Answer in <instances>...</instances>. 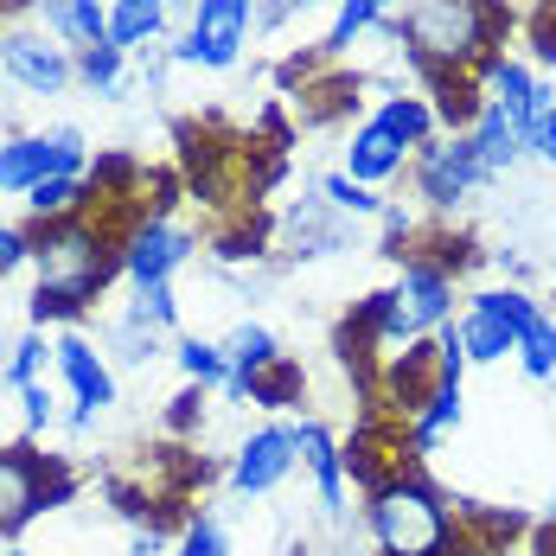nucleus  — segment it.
<instances>
[{
    "mask_svg": "<svg viewBox=\"0 0 556 556\" xmlns=\"http://www.w3.org/2000/svg\"><path fill=\"white\" fill-rule=\"evenodd\" d=\"M224 358H230V371H237V378H256V371L281 365L288 352H281V339L269 333V327H250V320H243L237 333L224 339Z\"/></svg>",
    "mask_w": 556,
    "mask_h": 556,
    "instance_id": "5701e85b",
    "label": "nucleus"
},
{
    "mask_svg": "<svg viewBox=\"0 0 556 556\" xmlns=\"http://www.w3.org/2000/svg\"><path fill=\"white\" fill-rule=\"evenodd\" d=\"M110 339H115V358H122V365H148V358L161 352V333L141 327V320H128V314L110 327Z\"/></svg>",
    "mask_w": 556,
    "mask_h": 556,
    "instance_id": "72a5a7b5",
    "label": "nucleus"
},
{
    "mask_svg": "<svg viewBox=\"0 0 556 556\" xmlns=\"http://www.w3.org/2000/svg\"><path fill=\"white\" fill-rule=\"evenodd\" d=\"M122 71H128V52H122V46L77 52V84H84V90H97V97H115V90H122Z\"/></svg>",
    "mask_w": 556,
    "mask_h": 556,
    "instance_id": "c85d7f7f",
    "label": "nucleus"
},
{
    "mask_svg": "<svg viewBox=\"0 0 556 556\" xmlns=\"http://www.w3.org/2000/svg\"><path fill=\"white\" fill-rule=\"evenodd\" d=\"M371 122H378L384 135H396L409 154H416L422 141H435V103H422V97H384Z\"/></svg>",
    "mask_w": 556,
    "mask_h": 556,
    "instance_id": "412c9836",
    "label": "nucleus"
},
{
    "mask_svg": "<svg viewBox=\"0 0 556 556\" xmlns=\"http://www.w3.org/2000/svg\"><path fill=\"white\" fill-rule=\"evenodd\" d=\"M46 352H52V339H46V327H26V333L13 339L7 365H0V384H13V390L39 384V365H46Z\"/></svg>",
    "mask_w": 556,
    "mask_h": 556,
    "instance_id": "bb28decb",
    "label": "nucleus"
},
{
    "mask_svg": "<svg viewBox=\"0 0 556 556\" xmlns=\"http://www.w3.org/2000/svg\"><path fill=\"white\" fill-rule=\"evenodd\" d=\"M288 556H314V551H288Z\"/></svg>",
    "mask_w": 556,
    "mask_h": 556,
    "instance_id": "49530a36",
    "label": "nucleus"
},
{
    "mask_svg": "<svg viewBox=\"0 0 556 556\" xmlns=\"http://www.w3.org/2000/svg\"><path fill=\"white\" fill-rule=\"evenodd\" d=\"M46 141H52V154H58V173H71V179H84L90 173V141H84V128H71V122H58V128H46Z\"/></svg>",
    "mask_w": 556,
    "mask_h": 556,
    "instance_id": "473e14b6",
    "label": "nucleus"
},
{
    "mask_svg": "<svg viewBox=\"0 0 556 556\" xmlns=\"http://www.w3.org/2000/svg\"><path fill=\"white\" fill-rule=\"evenodd\" d=\"M52 365H58V378H64V390H71V403L77 409H110L115 403V371H110V358L90 345L84 333H58L52 339Z\"/></svg>",
    "mask_w": 556,
    "mask_h": 556,
    "instance_id": "9d476101",
    "label": "nucleus"
},
{
    "mask_svg": "<svg viewBox=\"0 0 556 556\" xmlns=\"http://www.w3.org/2000/svg\"><path fill=\"white\" fill-rule=\"evenodd\" d=\"M0 556H33V551H20V544H7V551H0Z\"/></svg>",
    "mask_w": 556,
    "mask_h": 556,
    "instance_id": "37998d69",
    "label": "nucleus"
},
{
    "mask_svg": "<svg viewBox=\"0 0 556 556\" xmlns=\"http://www.w3.org/2000/svg\"><path fill=\"white\" fill-rule=\"evenodd\" d=\"M518 365H525L531 378H556V320H551V314L518 339Z\"/></svg>",
    "mask_w": 556,
    "mask_h": 556,
    "instance_id": "2f4dec72",
    "label": "nucleus"
},
{
    "mask_svg": "<svg viewBox=\"0 0 556 556\" xmlns=\"http://www.w3.org/2000/svg\"><path fill=\"white\" fill-rule=\"evenodd\" d=\"M33 20L52 33L58 46H71V52L110 46V0H39Z\"/></svg>",
    "mask_w": 556,
    "mask_h": 556,
    "instance_id": "ddd939ff",
    "label": "nucleus"
},
{
    "mask_svg": "<svg viewBox=\"0 0 556 556\" xmlns=\"http://www.w3.org/2000/svg\"><path fill=\"white\" fill-rule=\"evenodd\" d=\"M390 13V0H339V13H333V26H327V52H352V39H365L378 20Z\"/></svg>",
    "mask_w": 556,
    "mask_h": 556,
    "instance_id": "393cba45",
    "label": "nucleus"
},
{
    "mask_svg": "<svg viewBox=\"0 0 556 556\" xmlns=\"http://www.w3.org/2000/svg\"><path fill=\"white\" fill-rule=\"evenodd\" d=\"M480 77H486V103L511 115V128H518V135H531V128H538V115L551 110V97L538 90V77H531L518 58L486 52V58H480Z\"/></svg>",
    "mask_w": 556,
    "mask_h": 556,
    "instance_id": "9b49d317",
    "label": "nucleus"
},
{
    "mask_svg": "<svg viewBox=\"0 0 556 556\" xmlns=\"http://www.w3.org/2000/svg\"><path fill=\"white\" fill-rule=\"evenodd\" d=\"M20 422H26V442H39V435L58 422V396L46 384H26L20 390Z\"/></svg>",
    "mask_w": 556,
    "mask_h": 556,
    "instance_id": "f704fd0d",
    "label": "nucleus"
},
{
    "mask_svg": "<svg viewBox=\"0 0 556 556\" xmlns=\"http://www.w3.org/2000/svg\"><path fill=\"white\" fill-rule=\"evenodd\" d=\"M199 409H205V390H199V384L179 390V396H173V409H167V429H192V422H199Z\"/></svg>",
    "mask_w": 556,
    "mask_h": 556,
    "instance_id": "58836bf2",
    "label": "nucleus"
},
{
    "mask_svg": "<svg viewBox=\"0 0 556 556\" xmlns=\"http://www.w3.org/2000/svg\"><path fill=\"white\" fill-rule=\"evenodd\" d=\"M365 525H371V538H378L384 556H454L460 551V525L447 511V493L429 473H416V467L371 493Z\"/></svg>",
    "mask_w": 556,
    "mask_h": 556,
    "instance_id": "f03ea898",
    "label": "nucleus"
},
{
    "mask_svg": "<svg viewBox=\"0 0 556 556\" xmlns=\"http://www.w3.org/2000/svg\"><path fill=\"white\" fill-rule=\"evenodd\" d=\"M473 154H480V167L486 173H505L518 154H525V135L511 128V115L505 110H493V103H480V115H473Z\"/></svg>",
    "mask_w": 556,
    "mask_h": 556,
    "instance_id": "a211bd4d",
    "label": "nucleus"
},
{
    "mask_svg": "<svg viewBox=\"0 0 556 556\" xmlns=\"http://www.w3.org/2000/svg\"><path fill=\"white\" fill-rule=\"evenodd\" d=\"M167 7H192V0H167Z\"/></svg>",
    "mask_w": 556,
    "mask_h": 556,
    "instance_id": "a18cd8bd",
    "label": "nucleus"
},
{
    "mask_svg": "<svg viewBox=\"0 0 556 556\" xmlns=\"http://www.w3.org/2000/svg\"><path fill=\"white\" fill-rule=\"evenodd\" d=\"M167 551V525H148V531H135V544H128V556H161Z\"/></svg>",
    "mask_w": 556,
    "mask_h": 556,
    "instance_id": "ea45409f",
    "label": "nucleus"
},
{
    "mask_svg": "<svg viewBox=\"0 0 556 556\" xmlns=\"http://www.w3.org/2000/svg\"><path fill=\"white\" fill-rule=\"evenodd\" d=\"M167 33V0H110V46L141 52Z\"/></svg>",
    "mask_w": 556,
    "mask_h": 556,
    "instance_id": "f3484780",
    "label": "nucleus"
},
{
    "mask_svg": "<svg viewBox=\"0 0 556 556\" xmlns=\"http://www.w3.org/2000/svg\"><path fill=\"white\" fill-rule=\"evenodd\" d=\"M26 212H33V224L77 218V212H90V186L71 179V173H52V179H39V186L26 192Z\"/></svg>",
    "mask_w": 556,
    "mask_h": 556,
    "instance_id": "4be33fe9",
    "label": "nucleus"
},
{
    "mask_svg": "<svg viewBox=\"0 0 556 556\" xmlns=\"http://www.w3.org/2000/svg\"><path fill=\"white\" fill-rule=\"evenodd\" d=\"M58 173V154L46 135H7L0 141V192H13V199H26L39 179H52Z\"/></svg>",
    "mask_w": 556,
    "mask_h": 556,
    "instance_id": "dca6fc26",
    "label": "nucleus"
},
{
    "mask_svg": "<svg viewBox=\"0 0 556 556\" xmlns=\"http://www.w3.org/2000/svg\"><path fill=\"white\" fill-rule=\"evenodd\" d=\"M173 556H230V544H224V525H218V518H192V525L179 531Z\"/></svg>",
    "mask_w": 556,
    "mask_h": 556,
    "instance_id": "c9c22d12",
    "label": "nucleus"
},
{
    "mask_svg": "<svg viewBox=\"0 0 556 556\" xmlns=\"http://www.w3.org/2000/svg\"><path fill=\"white\" fill-rule=\"evenodd\" d=\"M454 327H460V345H467V365H500L505 352H511V333L493 327L486 314H473V307H467Z\"/></svg>",
    "mask_w": 556,
    "mask_h": 556,
    "instance_id": "cd10ccee",
    "label": "nucleus"
},
{
    "mask_svg": "<svg viewBox=\"0 0 556 556\" xmlns=\"http://www.w3.org/2000/svg\"><path fill=\"white\" fill-rule=\"evenodd\" d=\"M33 327H71L90 314V301L122 276V237L103 230L97 212H77V218L58 224H33Z\"/></svg>",
    "mask_w": 556,
    "mask_h": 556,
    "instance_id": "f257e3e1",
    "label": "nucleus"
},
{
    "mask_svg": "<svg viewBox=\"0 0 556 556\" xmlns=\"http://www.w3.org/2000/svg\"><path fill=\"white\" fill-rule=\"evenodd\" d=\"M403 39L416 71H454L467 58H480V46L493 39V7L486 0H409L403 13Z\"/></svg>",
    "mask_w": 556,
    "mask_h": 556,
    "instance_id": "7ed1b4c3",
    "label": "nucleus"
},
{
    "mask_svg": "<svg viewBox=\"0 0 556 556\" xmlns=\"http://www.w3.org/2000/svg\"><path fill=\"white\" fill-rule=\"evenodd\" d=\"M33 263V224H0V276Z\"/></svg>",
    "mask_w": 556,
    "mask_h": 556,
    "instance_id": "e433bc0d",
    "label": "nucleus"
},
{
    "mask_svg": "<svg viewBox=\"0 0 556 556\" xmlns=\"http://www.w3.org/2000/svg\"><path fill=\"white\" fill-rule=\"evenodd\" d=\"M403 161H409V148H403L396 135H384L378 122H358L352 141H345V173H352L358 186H384V179H396Z\"/></svg>",
    "mask_w": 556,
    "mask_h": 556,
    "instance_id": "2eb2a0df",
    "label": "nucleus"
},
{
    "mask_svg": "<svg viewBox=\"0 0 556 556\" xmlns=\"http://www.w3.org/2000/svg\"><path fill=\"white\" fill-rule=\"evenodd\" d=\"M301 390H307L301 365H294V358H281V365H269V371H256V378H250V403H263V409H294V403H301Z\"/></svg>",
    "mask_w": 556,
    "mask_h": 556,
    "instance_id": "a878e982",
    "label": "nucleus"
},
{
    "mask_svg": "<svg viewBox=\"0 0 556 556\" xmlns=\"http://www.w3.org/2000/svg\"><path fill=\"white\" fill-rule=\"evenodd\" d=\"M294 7H327V0H263V7H256V20H263V26H276L281 13H294Z\"/></svg>",
    "mask_w": 556,
    "mask_h": 556,
    "instance_id": "a19ab883",
    "label": "nucleus"
},
{
    "mask_svg": "<svg viewBox=\"0 0 556 556\" xmlns=\"http://www.w3.org/2000/svg\"><path fill=\"white\" fill-rule=\"evenodd\" d=\"M294 422H269V429H256L250 442L237 447V460H230V493L237 500H263V493H276L281 480L294 473Z\"/></svg>",
    "mask_w": 556,
    "mask_h": 556,
    "instance_id": "1a4fd4ad",
    "label": "nucleus"
},
{
    "mask_svg": "<svg viewBox=\"0 0 556 556\" xmlns=\"http://www.w3.org/2000/svg\"><path fill=\"white\" fill-rule=\"evenodd\" d=\"M538 58H544V64H556V20H544V26H538Z\"/></svg>",
    "mask_w": 556,
    "mask_h": 556,
    "instance_id": "79ce46f5",
    "label": "nucleus"
},
{
    "mask_svg": "<svg viewBox=\"0 0 556 556\" xmlns=\"http://www.w3.org/2000/svg\"><path fill=\"white\" fill-rule=\"evenodd\" d=\"M0 77H13L26 97H64L77 84V52L58 46L39 20L0 26Z\"/></svg>",
    "mask_w": 556,
    "mask_h": 556,
    "instance_id": "39448f33",
    "label": "nucleus"
},
{
    "mask_svg": "<svg viewBox=\"0 0 556 556\" xmlns=\"http://www.w3.org/2000/svg\"><path fill=\"white\" fill-rule=\"evenodd\" d=\"M320 199H327L333 212H352V218H378V212H384V205H378V192H371V186H358L352 173H327V179H320Z\"/></svg>",
    "mask_w": 556,
    "mask_h": 556,
    "instance_id": "c756f323",
    "label": "nucleus"
},
{
    "mask_svg": "<svg viewBox=\"0 0 556 556\" xmlns=\"http://www.w3.org/2000/svg\"><path fill=\"white\" fill-rule=\"evenodd\" d=\"M409 179H416V199L429 205V212H454L467 192H480L493 173L480 167V154H473V135H435V141H422L416 154H409Z\"/></svg>",
    "mask_w": 556,
    "mask_h": 556,
    "instance_id": "423d86ee",
    "label": "nucleus"
},
{
    "mask_svg": "<svg viewBox=\"0 0 556 556\" xmlns=\"http://www.w3.org/2000/svg\"><path fill=\"white\" fill-rule=\"evenodd\" d=\"M256 7L263 0H192V26L173 39V64L230 71L250 46V33H256Z\"/></svg>",
    "mask_w": 556,
    "mask_h": 556,
    "instance_id": "20e7f679",
    "label": "nucleus"
},
{
    "mask_svg": "<svg viewBox=\"0 0 556 556\" xmlns=\"http://www.w3.org/2000/svg\"><path fill=\"white\" fill-rule=\"evenodd\" d=\"M551 525H556V486H551Z\"/></svg>",
    "mask_w": 556,
    "mask_h": 556,
    "instance_id": "c03bdc74",
    "label": "nucleus"
},
{
    "mask_svg": "<svg viewBox=\"0 0 556 556\" xmlns=\"http://www.w3.org/2000/svg\"><path fill=\"white\" fill-rule=\"evenodd\" d=\"M199 250L192 230H179L167 212H135L128 230H122V276L135 288H154V281H173L186 269V256Z\"/></svg>",
    "mask_w": 556,
    "mask_h": 556,
    "instance_id": "0eeeda50",
    "label": "nucleus"
},
{
    "mask_svg": "<svg viewBox=\"0 0 556 556\" xmlns=\"http://www.w3.org/2000/svg\"><path fill=\"white\" fill-rule=\"evenodd\" d=\"M525 148H531L538 161H551V167H556V103H551L544 115H538V128L525 135Z\"/></svg>",
    "mask_w": 556,
    "mask_h": 556,
    "instance_id": "4c0bfd02",
    "label": "nucleus"
},
{
    "mask_svg": "<svg viewBox=\"0 0 556 556\" xmlns=\"http://www.w3.org/2000/svg\"><path fill=\"white\" fill-rule=\"evenodd\" d=\"M128 320H141V327H154V333L179 327V294H173V281L135 288V307H128Z\"/></svg>",
    "mask_w": 556,
    "mask_h": 556,
    "instance_id": "7c9ffc66",
    "label": "nucleus"
},
{
    "mask_svg": "<svg viewBox=\"0 0 556 556\" xmlns=\"http://www.w3.org/2000/svg\"><path fill=\"white\" fill-rule=\"evenodd\" d=\"M58 454H39L33 442L0 447V544H20L26 525L46 518V480Z\"/></svg>",
    "mask_w": 556,
    "mask_h": 556,
    "instance_id": "6e6552de",
    "label": "nucleus"
},
{
    "mask_svg": "<svg viewBox=\"0 0 556 556\" xmlns=\"http://www.w3.org/2000/svg\"><path fill=\"white\" fill-rule=\"evenodd\" d=\"M473 314H486L493 327H505V333H511V352H518V339L544 320V307H538L525 288H486V294H473Z\"/></svg>",
    "mask_w": 556,
    "mask_h": 556,
    "instance_id": "aec40b11",
    "label": "nucleus"
},
{
    "mask_svg": "<svg viewBox=\"0 0 556 556\" xmlns=\"http://www.w3.org/2000/svg\"><path fill=\"white\" fill-rule=\"evenodd\" d=\"M84 186H90V212L97 205H122V199H135L148 186V167L135 154H97L90 173H84Z\"/></svg>",
    "mask_w": 556,
    "mask_h": 556,
    "instance_id": "6ab92c4d",
    "label": "nucleus"
},
{
    "mask_svg": "<svg viewBox=\"0 0 556 556\" xmlns=\"http://www.w3.org/2000/svg\"><path fill=\"white\" fill-rule=\"evenodd\" d=\"M294 454H301V467L314 473L320 511H327V518H345V447L333 442V429H327V422H294Z\"/></svg>",
    "mask_w": 556,
    "mask_h": 556,
    "instance_id": "f8f14e48",
    "label": "nucleus"
},
{
    "mask_svg": "<svg viewBox=\"0 0 556 556\" xmlns=\"http://www.w3.org/2000/svg\"><path fill=\"white\" fill-rule=\"evenodd\" d=\"M173 358H179V371H186L199 390H224L230 384V358H224V345H212V339L186 333L179 345H173Z\"/></svg>",
    "mask_w": 556,
    "mask_h": 556,
    "instance_id": "b1692460",
    "label": "nucleus"
},
{
    "mask_svg": "<svg viewBox=\"0 0 556 556\" xmlns=\"http://www.w3.org/2000/svg\"><path fill=\"white\" fill-rule=\"evenodd\" d=\"M396 294H403V307L416 314V327H429V333L454 320V276H447L442 263L403 256V281H396Z\"/></svg>",
    "mask_w": 556,
    "mask_h": 556,
    "instance_id": "4468645a",
    "label": "nucleus"
}]
</instances>
